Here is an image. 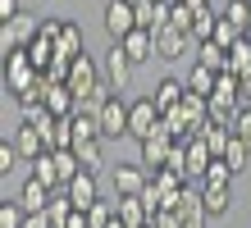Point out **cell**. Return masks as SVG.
Listing matches in <instances>:
<instances>
[{"label": "cell", "mask_w": 251, "mask_h": 228, "mask_svg": "<svg viewBox=\"0 0 251 228\" xmlns=\"http://www.w3.org/2000/svg\"><path fill=\"white\" fill-rule=\"evenodd\" d=\"M192 64H201V69H210V73H224L228 69V51L219 41H201L197 55H192Z\"/></svg>", "instance_id": "cell-14"}, {"label": "cell", "mask_w": 251, "mask_h": 228, "mask_svg": "<svg viewBox=\"0 0 251 228\" xmlns=\"http://www.w3.org/2000/svg\"><path fill=\"white\" fill-rule=\"evenodd\" d=\"M69 201H73V210H82V215H87V210H92L96 201H100V187H96V174H78V178H73L69 182Z\"/></svg>", "instance_id": "cell-11"}, {"label": "cell", "mask_w": 251, "mask_h": 228, "mask_svg": "<svg viewBox=\"0 0 251 228\" xmlns=\"http://www.w3.org/2000/svg\"><path fill=\"white\" fill-rule=\"evenodd\" d=\"M146 182H151V178L142 174V164H119V169H114V196H119V201H128V196H142Z\"/></svg>", "instance_id": "cell-10"}, {"label": "cell", "mask_w": 251, "mask_h": 228, "mask_svg": "<svg viewBox=\"0 0 251 228\" xmlns=\"http://www.w3.org/2000/svg\"><path fill=\"white\" fill-rule=\"evenodd\" d=\"M247 37H251V0H247Z\"/></svg>", "instance_id": "cell-42"}, {"label": "cell", "mask_w": 251, "mask_h": 228, "mask_svg": "<svg viewBox=\"0 0 251 228\" xmlns=\"http://www.w3.org/2000/svg\"><path fill=\"white\" fill-rule=\"evenodd\" d=\"M192 23H197V9H187V5H174V14H169V27H174V32L192 37Z\"/></svg>", "instance_id": "cell-33"}, {"label": "cell", "mask_w": 251, "mask_h": 228, "mask_svg": "<svg viewBox=\"0 0 251 228\" xmlns=\"http://www.w3.org/2000/svg\"><path fill=\"white\" fill-rule=\"evenodd\" d=\"M128 5H142V0H128Z\"/></svg>", "instance_id": "cell-44"}, {"label": "cell", "mask_w": 251, "mask_h": 228, "mask_svg": "<svg viewBox=\"0 0 251 228\" xmlns=\"http://www.w3.org/2000/svg\"><path fill=\"white\" fill-rule=\"evenodd\" d=\"M46 142H50V151H73V119H55L46 128Z\"/></svg>", "instance_id": "cell-24"}, {"label": "cell", "mask_w": 251, "mask_h": 228, "mask_svg": "<svg viewBox=\"0 0 251 228\" xmlns=\"http://www.w3.org/2000/svg\"><path fill=\"white\" fill-rule=\"evenodd\" d=\"M119 46H124V55L132 59V64H146V59H155V32H142V27H137V32L124 37Z\"/></svg>", "instance_id": "cell-13"}, {"label": "cell", "mask_w": 251, "mask_h": 228, "mask_svg": "<svg viewBox=\"0 0 251 228\" xmlns=\"http://www.w3.org/2000/svg\"><path fill=\"white\" fill-rule=\"evenodd\" d=\"M19 14H23V9H19V0H0V19H5V23H9V19H19Z\"/></svg>", "instance_id": "cell-38"}, {"label": "cell", "mask_w": 251, "mask_h": 228, "mask_svg": "<svg viewBox=\"0 0 251 228\" xmlns=\"http://www.w3.org/2000/svg\"><path fill=\"white\" fill-rule=\"evenodd\" d=\"M228 182H233V169H228L224 160H215L210 169H205V178H201V187H228Z\"/></svg>", "instance_id": "cell-32"}, {"label": "cell", "mask_w": 251, "mask_h": 228, "mask_svg": "<svg viewBox=\"0 0 251 228\" xmlns=\"http://www.w3.org/2000/svg\"><path fill=\"white\" fill-rule=\"evenodd\" d=\"M128 110H132V105L124 101V96H114V91H110V101L105 105H100V132H105V142H110V137H128Z\"/></svg>", "instance_id": "cell-6"}, {"label": "cell", "mask_w": 251, "mask_h": 228, "mask_svg": "<svg viewBox=\"0 0 251 228\" xmlns=\"http://www.w3.org/2000/svg\"><path fill=\"white\" fill-rule=\"evenodd\" d=\"M215 82H219V73L201 69V64H192V73H187V91H192V96L210 101V96H215Z\"/></svg>", "instance_id": "cell-20"}, {"label": "cell", "mask_w": 251, "mask_h": 228, "mask_svg": "<svg viewBox=\"0 0 251 228\" xmlns=\"http://www.w3.org/2000/svg\"><path fill=\"white\" fill-rule=\"evenodd\" d=\"M19 205L27 210V215H46V210H50V187L37 182V178H27L23 192H19Z\"/></svg>", "instance_id": "cell-12"}, {"label": "cell", "mask_w": 251, "mask_h": 228, "mask_svg": "<svg viewBox=\"0 0 251 228\" xmlns=\"http://www.w3.org/2000/svg\"><path fill=\"white\" fill-rule=\"evenodd\" d=\"M100 78H105V87L114 91V96L128 87V78H132V59L124 55V46H110V51H105V59H100Z\"/></svg>", "instance_id": "cell-5"}, {"label": "cell", "mask_w": 251, "mask_h": 228, "mask_svg": "<svg viewBox=\"0 0 251 228\" xmlns=\"http://www.w3.org/2000/svg\"><path fill=\"white\" fill-rule=\"evenodd\" d=\"M247 160H251V151L238 142V137H233V142H228V151H224V164H228V169H233V178H238L242 169H247Z\"/></svg>", "instance_id": "cell-30"}, {"label": "cell", "mask_w": 251, "mask_h": 228, "mask_svg": "<svg viewBox=\"0 0 251 228\" xmlns=\"http://www.w3.org/2000/svg\"><path fill=\"white\" fill-rule=\"evenodd\" d=\"M105 32H110V46H119L124 37L137 32V9L128 0H110L105 5Z\"/></svg>", "instance_id": "cell-4"}, {"label": "cell", "mask_w": 251, "mask_h": 228, "mask_svg": "<svg viewBox=\"0 0 251 228\" xmlns=\"http://www.w3.org/2000/svg\"><path fill=\"white\" fill-rule=\"evenodd\" d=\"M169 155H174V137L165 132V128H160L155 137H146V142H142V160L137 164H146V169H165V164H169Z\"/></svg>", "instance_id": "cell-9"}, {"label": "cell", "mask_w": 251, "mask_h": 228, "mask_svg": "<svg viewBox=\"0 0 251 228\" xmlns=\"http://www.w3.org/2000/svg\"><path fill=\"white\" fill-rule=\"evenodd\" d=\"M201 205H205L210 219L228 215V210H233V187H201Z\"/></svg>", "instance_id": "cell-19"}, {"label": "cell", "mask_w": 251, "mask_h": 228, "mask_svg": "<svg viewBox=\"0 0 251 228\" xmlns=\"http://www.w3.org/2000/svg\"><path fill=\"white\" fill-rule=\"evenodd\" d=\"M233 137H238V142L251 151V105H242V114L233 119Z\"/></svg>", "instance_id": "cell-35"}, {"label": "cell", "mask_w": 251, "mask_h": 228, "mask_svg": "<svg viewBox=\"0 0 251 228\" xmlns=\"http://www.w3.org/2000/svg\"><path fill=\"white\" fill-rule=\"evenodd\" d=\"M23 224H27V210L19 201H5V205H0V228H23Z\"/></svg>", "instance_id": "cell-34"}, {"label": "cell", "mask_w": 251, "mask_h": 228, "mask_svg": "<svg viewBox=\"0 0 251 228\" xmlns=\"http://www.w3.org/2000/svg\"><path fill=\"white\" fill-rule=\"evenodd\" d=\"M219 23H224L228 32H238V37H247V0H228V9L219 14Z\"/></svg>", "instance_id": "cell-25"}, {"label": "cell", "mask_w": 251, "mask_h": 228, "mask_svg": "<svg viewBox=\"0 0 251 228\" xmlns=\"http://www.w3.org/2000/svg\"><path fill=\"white\" fill-rule=\"evenodd\" d=\"M23 228H55V224H50L46 215H27V224H23Z\"/></svg>", "instance_id": "cell-40"}, {"label": "cell", "mask_w": 251, "mask_h": 228, "mask_svg": "<svg viewBox=\"0 0 251 228\" xmlns=\"http://www.w3.org/2000/svg\"><path fill=\"white\" fill-rule=\"evenodd\" d=\"M151 228H183V219L174 210H160V215H151Z\"/></svg>", "instance_id": "cell-37"}, {"label": "cell", "mask_w": 251, "mask_h": 228, "mask_svg": "<svg viewBox=\"0 0 251 228\" xmlns=\"http://www.w3.org/2000/svg\"><path fill=\"white\" fill-rule=\"evenodd\" d=\"M64 228H92V224H87V215H82V210H73V215H69V224Z\"/></svg>", "instance_id": "cell-39"}, {"label": "cell", "mask_w": 251, "mask_h": 228, "mask_svg": "<svg viewBox=\"0 0 251 228\" xmlns=\"http://www.w3.org/2000/svg\"><path fill=\"white\" fill-rule=\"evenodd\" d=\"M32 178L46 182V187H64V182H60V164H55V151H46V155L32 164Z\"/></svg>", "instance_id": "cell-26"}, {"label": "cell", "mask_w": 251, "mask_h": 228, "mask_svg": "<svg viewBox=\"0 0 251 228\" xmlns=\"http://www.w3.org/2000/svg\"><path fill=\"white\" fill-rule=\"evenodd\" d=\"M155 5H169V0H155Z\"/></svg>", "instance_id": "cell-45"}, {"label": "cell", "mask_w": 251, "mask_h": 228, "mask_svg": "<svg viewBox=\"0 0 251 228\" xmlns=\"http://www.w3.org/2000/svg\"><path fill=\"white\" fill-rule=\"evenodd\" d=\"M183 55H197V41L174 32V27H165V32H155V59H165V64H174V59Z\"/></svg>", "instance_id": "cell-7"}, {"label": "cell", "mask_w": 251, "mask_h": 228, "mask_svg": "<svg viewBox=\"0 0 251 228\" xmlns=\"http://www.w3.org/2000/svg\"><path fill=\"white\" fill-rule=\"evenodd\" d=\"M160 128H165V110L155 105V96H142V101H132V110H128V137L146 142V137H155Z\"/></svg>", "instance_id": "cell-1"}, {"label": "cell", "mask_w": 251, "mask_h": 228, "mask_svg": "<svg viewBox=\"0 0 251 228\" xmlns=\"http://www.w3.org/2000/svg\"><path fill=\"white\" fill-rule=\"evenodd\" d=\"M114 219H119V210H114V201H96L92 210H87V224H92V228H110Z\"/></svg>", "instance_id": "cell-28"}, {"label": "cell", "mask_w": 251, "mask_h": 228, "mask_svg": "<svg viewBox=\"0 0 251 228\" xmlns=\"http://www.w3.org/2000/svg\"><path fill=\"white\" fill-rule=\"evenodd\" d=\"M183 96H187V82H178V78H160V82H155V105H160L165 114L178 110Z\"/></svg>", "instance_id": "cell-16"}, {"label": "cell", "mask_w": 251, "mask_h": 228, "mask_svg": "<svg viewBox=\"0 0 251 228\" xmlns=\"http://www.w3.org/2000/svg\"><path fill=\"white\" fill-rule=\"evenodd\" d=\"M73 155H78L82 174H96L100 169V142H78V146H73Z\"/></svg>", "instance_id": "cell-27"}, {"label": "cell", "mask_w": 251, "mask_h": 228, "mask_svg": "<svg viewBox=\"0 0 251 228\" xmlns=\"http://www.w3.org/2000/svg\"><path fill=\"white\" fill-rule=\"evenodd\" d=\"M238 96L251 101V73H242V78H238Z\"/></svg>", "instance_id": "cell-41"}, {"label": "cell", "mask_w": 251, "mask_h": 228, "mask_svg": "<svg viewBox=\"0 0 251 228\" xmlns=\"http://www.w3.org/2000/svg\"><path fill=\"white\" fill-rule=\"evenodd\" d=\"M55 164H60V182H64V187L82 174V164H78V155H73V151H55Z\"/></svg>", "instance_id": "cell-31"}, {"label": "cell", "mask_w": 251, "mask_h": 228, "mask_svg": "<svg viewBox=\"0 0 251 228\" xmlns=\"http://www.w3.org/2000/svg\"><path fill=\"white\" fill-rule=\"evenodd\" d=\"M215 27H219V14L205 5V9H197V23H192V41H215Z\"/></svg>", "instance_id": "cell-22"}, {"label": "cell", "mask_w": 251, "mask_h": 228, "mask_svg": "<svg viewBox=\"0 0 251 228\" xmlns=\"http://www.w3.org/2000/svg\"><path fill=\"white\" fill-rule=\"evenodd\" d=\"M201 142H205V151H210L215 160H224V151H228V142H233V128H215V124H205Z\"/></svg>", "instance_id": "cell-21"}, {"label": "cell", "mask_w": 251, "mask_h": 228, "mask_svg": "<svg viewBox=\"0 0 251 228\" xmlns=\"http://www.w3.org/2000/svg\"><path fill=\"white\" fill-rule=\"evenodd\" d=\"M110 228H128V224H119V219H114V224H110Z\"/></svg>", "instance_id": "cell-43"}, {"label": "cell", "mask_w": 251, "mask_h": 228, "mask_svg": "<svg viewBox=\"0 0 251 228\" xmlns=\"http://www.w3.org/2000/svg\"><path fill=\"white\" fill-rule=\"evenodd\" d=\"M114 210H119V224H128V228H151V210L142 205V196L114 201Z\"/></svg>", "instance_id": "cell-18"}, {"label": "cell", "mask_w": 251, "mask_h": 228, "mask_svg": "<svg viewBox=\"0 0 251 228\" xmlns=\"http://www.w3.org/2000/svg\"><path fill=\"white\" fill-rule=\"evenodd\" d=\"M210 164H215V155L205 151V142H201V137H187V182L192 178H205Z\"/></svg>", "instance_id": "cell-15"}, {"label": "cell", "mask_w": 251, "mask_h": 228, "mask_svg": "<svg viewBox=\"0 0 251 228\" xmlns=\"http://www.w3.org/2000/svg\"><path fill=\"white\" fill-rule=\"evenodd\" d=\"M55 51H60V59H69V64H73V59L82 55V27L64 19V27H60V37H55Z\"/></svg>", "instance_id": "cell-17"}, {"label": "cell", "mask_w": 251, "mask_h": 228, "mask_svg": "<svg viewBox=\"0 0 251 228\" xmlns=\"http://www.w3.org/2000/svg\"><path fill=\"white\" fill-rule=\"evenodd\" d=\"M69 215H73V201H69V192L50 196V210H46V219H50L55 228H64V224H69Z\"/></svg>", "instance_id": "cell-29"}, {"label": "cell", "mask_w": 251, "mask_h": 228, "mask_svg": "<svg viewBox=\"0 0 251 228\" xmlns=\"http://www.w3.org/2000/svg\"><path fill=\"white\" fill-rule=\"evenodd\" d=\"M64 87H69L78 101H82V96H92L96 87H105V78H100V64H96L92 55H78V59L69 64V78H64Z\"/></svg>", "instance_id": "cell-3"}, {"label": "cell", "mask_w": 251, "mask_h": 228, "mask_svg": "<svg viewBox=\"0 0 251 228\" xmlns=\"http://www.w3.org/2000/svg\"><path fill=\"white\" fill-rule=\"evenodd\" d=\"M228 73H251V37H242V41H233L228 46Z\"/></svg>", "instance_id": "cell-23"}, {"label": "cell", "mask_w": 251, "mask_h": 228, "mask_svg": "<svg viewBox=\"0 0 251 228\" xmlns=\"http://www.w3.org/2000/svg\"><path fill=\"white\" fill-rule=\"evenodd\" d=\"M14 151H19V155H23L27 164H37V160L50 151V142H46V132H41V128H27V124H19V128H14Z\"/></svg>", "instance_id": "cell-8"}, {"label": "cell", "mask_w": 251, "mask_h": 228, "mask_svg": "<svg viewBox=\"0 0 251 228\" xmlns=\"http://www.w3.org/2000/svg\"><path fill=\"white\" fill-rule=\"evenodd\" d=\"M14 160H19V151H14V142L5 137V142H0V178H9V169H14Z\"/></svg>", "instance_id": "cell-36"}, {"label": "cell", "mask_w": 251, "mask_h": 228, "mask_svg": "<svg viewBox=\"0 0 251 228\" xmlns=\"http://www.w3.org/2000/svg\"><path fill=\"white\" fill-rule=\"evenodd\" d=\"M41 37V19L37 14H19V19H9L5 27H0V46H5V55L9 51H27Z\"/></svg>", "instance_id": "cell-2"}]
</instances>
